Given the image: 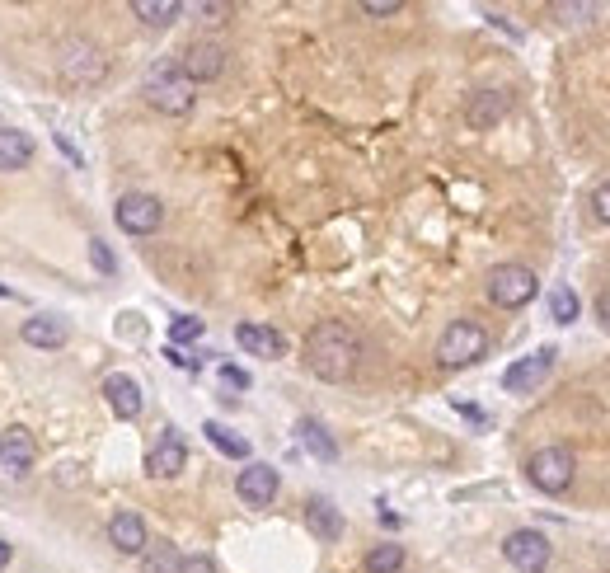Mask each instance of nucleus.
Instances as JSON below:
<instances>
[{"instance_id":"nucleus-32","label":"nucleus","mask_w":610,"mask_h":573,"mask_svg":"<svg viewBox=\"0 0 610 573\" xmlns=\"http://www.w3.org/2000/svg\"><path fill=\"white\" fill-rule=\"evenodd\" d=\"M221 381H226L230 390H249V372H240V367H230V362L221 367Z\"/></svg>"},{"instance_id":"nucleus-34","label":"nucleus","mask_w":610,"mask_h":573,"mask_svg":"<svg viewBox=\"0 0 610 573\" xmlns=\"http://www.w3.org/2000/svg\"><path fill=\"white\" fill-rule=\"evenodd\" d=\"M596 320H601V329L610 334V287H601V296H596Z\"/></svg>"},{"instance_id":"nucleus-21","label":"nucleus","mask_w":610,"mask_h":573,"mask_svg":"<svg viewBox=\"0 0 610 573\" xmlns=\"http://www.w3.org/2000/svg\"><path fill=\"white\" fill-rule=\"evenodd\" d=\"M296 437H301V447L315 456V461H338V442L329 437V428H324L320 419H301L296 423Z\"/></svg>"},{"instance_id":"nucleus-24","label":"nucleus","mask_w":610,"mask_h":573,"mask_svg":"<svg viewBox=\"0 0 610 573\" xmlns=\"http://www.w3.org/2000/svg\"><path fill=\"white\" fill-rule=\"evenodd\" d=\"M141 569H146V573H179V569H183L179 545H169V541L151 545V550L141 555Z\"/></svg>"},{"instance_id":"nucleus-20","label":"nucleus","mask_w":610,"mask_h":573,"mask_svg":"<svg viewBox=\"0 0 610 573\" xmlns=\"http://www.w3.org/2000/svg\"><path fill=\"white\" fill-rule=\"evenodd\" d=\"M305 527H310L315 541L329 545V541L343 536V512H338L329 498H310V503H305Z\"/></svg>"},{"instance_id":"nucleus-35","label":"nucleus","mask_w":610,"mask_h":573,"mask_svg":"<svg viewBox=\"0 0 610 573\" xmlns=\"http://www.w3.org/2000/svg\"><path fill=\"white\" fill-rule=\"evenodd\" d=\"M179 573H216L212 569V559H202V555H183V569Z\"/></svg>"},{"instance_id":"nucleus-10","label":"nucleus","mask_w":610,"mask_h":573,"mask_svg":"<svg viewBox=\"0 0 610 573\" xmlns=\"http://www.w3.org/2000/svg\"><path fill=\"white\" fill-rule=\"evenodd\" d=\"M33 461H38V447L24 428H5L0 433V480H29Z\"/></svg>"},{"instance_id":"nucleus-11","label":"nucleus","mask_w":610,"mask_h":573,"mask_svg":"<svg viewBox=\"0 0 610 573\" xmlns=\"http://www.w3.org/2000/svg\"><path fill=\"white\" fill-rule=\"evenodd\" d=\"M277 489H282V480H277V470L268 461H249L235 475V494H240V503H249V508H268L277 498Z\"/></svg>"},{"instance_id":"nucleus-1","label":"nucleus","mask_w":610,"mask_h":573,"mask_svg":"<svg viewBox=\"0 0 610 573\" xmlns=\"http://www.w3.org/2000/svg\"><path fill=\"white\" fill-rule=\"evenodd\" d=\"M357 362H362V343L343 320H320L305 334V367H310V376L338 386V381H348L357 372Z\"/></svg>"},{"instance_id":"nucleus-5","label":"nucleus","mask_w":610,"mask_h":573,"mask_svg":"<svg viewBox=\"0 0 610 573\" xmlns=\"http://www.w3.org/2000/svg\"><path fill=\"white\" fill-rule=\"evenodd\" d=\"M488 353V329L479 320H451L437 339V362L442 367H474Z\"/></svg>"},{"instance_id":"nucleus-36","label":"nucleus","mask_w":610,"mask_h":573,"mask_svg":"<svg viewBox=\"0 0 610 573\" xmlns=\"http://www.w3.org/2000/svg\"><path fill=\"white\" fill-rule=\"evenodd\" d=\"M165 357H169V362H174V367H183V372H193V367H198V362H193V357H183L179 348H174V343H169V348H165Z\"/></svg>"},{"instance_id":"nucleus-16","label":"nucleus","mask_w":610,"mask_h":573,"mask_svg":"<svg viewBox=\"0 0 610 573\" xmlns=\"http://www.w3.org/2000/svg\"><path fill=\"white\" fill-rule=\"evenodd\" d=\"M104 400H108V409H113L118 419H127V423L141 419V409H146V395H141V386L127 372L104 376Z\"/></svg>"},{"instance_id":"nucleus-28","label":"nucleus","mask_w":610,"mask_h":573,"mask_svg":"<svg viewBox=\"0 0 610 573\" xmlns=\"http://www.w3.org/2000/svg\"><path fill=\"white\" fill-rule=\"evenodd\" d=\"M90 264L104 273V278H113L118 273V259H113V249H108V240H99V235H90Z\"/></svg>"},{"instance_id":"nucleus-25","label":"nucleus","mask_w":610,"mask_h":573,"mask_svg":"<svg viewBox=\"0 0 610 573\" xmlns=\"http://www.w3.org/2000/svg\"><path fill=\"white\" fill-rule=\"evenodd\" d=\"M399 569H404V545L385 541L366 550V573H399Z\"/></svg>"},{"instance_id":"nucleus-26","label":"nucleus","mask_w":610,"mask_h":573,"mask_svg":"<svg viewBox=\"0 0 610 573\" xmlns=\"http://www.w3.org/2000/svg\"><path fill=\"white\" fill-rule=\"evenodd\" d=\"M549 315H554V325H573L582 315L578 292H573V287H554V292H549Z\"/></svg>"},{"instance_id":"nucleus-31","label":"nucleus","mask_w":610,"mask_h":573,"mask_svg":"<svg viewBox=\"0 0 610 573\" xmlns=\"http://www.w3.org/2000/svg\"><path fill=\"white\" fill-rule=\"evenodd\" d=\"M362 15H376V19L399 15V0H362Z\"/></svg>"},{"instance_id":"nucleus-9","label":"nucleus","mask_w":610,"mask_h":573,"mask_svg":"<svg viewBox=\"0 0 610 573\" xmlns=\"http://www.w3.org/2000/svg\"><path fill=\"white\" fill-rule=\"evenodd\" d=\"M503 559L517 573H545L549 569V541H545V531H535V527L512 531V536L503 541Z\"/></svg>"},{"instance_id":"nucleus-17","label":"nucleus","mask_w":610,"mask_h":573,"mask_svg":"<svg viewBox=\"0 0 610 573\" xmlns=\"http://www.w3.org/2000/svg\"><path fill=\"white\" fill-rule=\"evenodd\" d=\"M235 343H240L249 357H268V362L287 353V339H282L277 329L259 325V320H244V325H235Z\"/></svg>"},{"instance_id":"nucleus-2","label":"nucleus","mask_w":610,"mask_h":573,"mask_svg":"<svg viewBox=\"0 0 610 573\" xmlns=\"http://www.w3.org/2000/svg\"><path fill=\"white\" fill-rule=\"evenodd\" d=\"M141 94H146V104L155 113H169V118H183V113L198 104V85L183 76L179 62H155L141 80Z\"/></svg>"},{"instance_id":"nucleus-37","label":"nucleus","mask_w":610,"mask_h":573,"mask_svg":"<svg viewBox=\"0 0 610 573\" xmlns=\"http://www.w3.org/2000/svg\"><path fill=\"white\" fill-rule=\"evenodd\" d=\"M456 409H460V414H465L470 423H488V414H484V409H474V404H456Z\"/></svg>"},{"instance_id":"nucleus-19","label":"nucleus","mask_w":610,"mask_h":573,"mask_svg":"<svg viewBox=\"0 0 610 573\" xmlns=\"http://www.w3.org/2000/svg\"><path fill=\"white\" fill-rule=\"evenodd\" d=\"M38 146H33L29 132L19 127H0V174H15V170H29Z\"/></svg>"},{"instance_id":"nucleus-8","label":"nucleus","mask_w":610,"mask_h":573,"mask_svg":"<svg viewBox=\"0 0 610 573\" xmlns=\"http://www.w3.org/2000/svg\"><path fill=\"white\" fill-rule=\"evenodd\" d=\"M554 362H559L554 348H535V353L517 357V362L503 372V390H512V395H531V390H540L549 376H554Z\"/></svg>"},{"instance_id":"nucleus-7","label":"nucleus","mask_w":610,"mask_h":573,"mask_svg":"<svg viewBox=\"0 0 610 573\" xmlns=\"http://www.w3.org/2000/svg\"><path fill=\"white\" fill-rule=\"evenodd\" d=\"M113 221L127 235H155L165 226V202L155 193H122L118 207H113Z\"/></svg>"},{"instance_id":"nucleus-12","label":"nucleus","mask_w":610,"mask_h":573,"mask_svg":"<svg viewBox=\"0 0 610 573\" xmlns=\"http://www.w3.org/2000/svg\"><path fill=\"white\" fill-rule=\"evenodd\" d=\"M226 57H230V52L221 43H202V38H198V43L183 47L179 71L193 80V85H207V80H216L221 71H226Z\"/></svg>"},{"instance_id":"nucleus-38","label":"nucleus","mask_w":610,"mask_h":573,"mask_svg":"<svg viewBox=\"0 0 610 573\" xmlns=\"http://www.w3.org/2000/svg\"><path fill=\"white\" fill-rule=\"evenodd\" d=\"M10 559H15V545H10V541H0V573L10 569Z\"/></svg>"},{"instance_id":"nucleus-4","label":"nucleus","mask_w":610,"mask_h":573,"mask_svg":"<svg viewBox=\"0 0 610 573\" xmlns=\"http://www.w3.org/2000/svg\"><path fill=\"white\" fill-rule=\"evenodd\" d=\"M573 475H578V456L564 447V442H549L526 461V480L540 489V494H568L573 489Z\"/></svg>"},{"instance_id":"nucleus-18","label":"nucleus","mask_w":610,"mask_h":573,"mask_svg":"<svg viewBox=\"0 0 610 573\" xmlns=\"http://www.w3.org/2000/svg\"><path fill=\"white\" fill-rule=\"evenodd\" d=\"M19 339L29 343V348H61V343L71 339V329H66V320L61 315H29L24 325H19Z\"/></svg>"},{"instance_id":"nucleus-23","label":"nucleus","mask_w":610,"mask_h":573,"mask_svg":"<svg viewBox=\"0 0 610 573\" xmlns=\"http://www.w3.org/2000/svg\"><path fill=\"white\" fill-rule=\"evenodd\" d=\"M132 15L141 24H151V29H165V24H174L183 15V5L179 0H132Z\"/></svg>"},{"instance_id":"nucleus-27","label":"nucleus","mask_w":610,"mask_h":573,"mask_svg":"<svg viewBox=\"0 0 610 573\" xmlns=\"http://www.w3.org/2000/svg\"><path fill=\"white\" fill-rule=\"evenodd\" d=\"M193 339H202V320L198 315H174L169 320V343L179 348V343H193Z\"/></svg>"},{"instance_id":"nucleus-30","label":"nucleus","mask_w":610,"mask_h":573,"mask_svg":"<svg viewBox=\"0 0 610 573\" xmlns=\"http://www.w3.org/2000/svg\"><path fill=\"white\" fill-rule=\"evenodd\" d=\"M592 212H596V221H606V226H610V179L592 193Z\"/></svg>"},{"instance_id":"nucleus-3","label":"nucleus","mask_w":610,"mask_h":573,"mask_svg":"<svg viewBox=\"0 0 610 573\" xmlns=\"http://www.w3.org/2000/svg\"><path fill=\"white\" fill-rule=\"evenodd\" d=\"M57 76L71 90H94L108 80V52L90 38H66L57 47Z\"/></svg>"},{"instance_id":"nucleus-29","label":"nucleus","mask_w":610,"mask_h":573,"mask_svg":"<svg viewBox=\"0 0 610 573\" xmlns=\"http://www.w3.org/2000/svg\"><path fill=\"white\" fill-rule=\"evenodd\" d=\"M554 10H559L568 24H587V19H596V5H554Z\"/></svg>"},{"instance_id":"nucleus-22","label":"nucleus","mask_w":610,"mask_h":573,"mask_svg":"<svg viewBox=\"0 0 610 573\" xmlns=\"http://www.w3.org/2000/svg\"><path fill=\"white\" fill-rule=\"evenodd\" d=\"M202 433H207V442H212L221 456H230V461H249V442H244L235 428H226V423H202Z\"/></svg>"},{"instance_id":"nucleus-6","label":"nucleus","mask_w":610,"mask_h":573,"mask_svg":"<svg viewBox=\"0 0 610 573\" xmlns=\"http://www.w3.org/2000/svg\"><path fill=\"white\" fill-rule=\"evenodd\" d=\"M484 292H488V301H493V306L521 310V306H531V301H535L540 278H535L526 264H498V268H488Z\"/></svg>"},{"instance_id":"nucleus-14","label":"nucleus","mask_w":610,"mask_h":573,"mask_svg":"<svg viewBox=\"0 0 610 573\" xmlns=\"http://www.w3.org/2000/svg\"><path fill=\"white\" fill-rule=\"evenodd\" d=\"M183 465H188V447H183L179 428H165L160 442L151 447V456H146V475H155V480H174Z\"/></svg>"},{"instance_id":"nucleus-15","label":"nucleus","mask_w":610,"mask_h":573,"mask_svg":"<svg viewBox=\"0 0 610 573\" xmlns=\"http://www.w3.org/2000/svg\"><path fill=\"white\" fill-rule=\"evenodd\" d=\"M507 109H512L507 90H474L470 99H465V123H470L474 132H488V127L503 123Z\"/></svg>"},{"instance_id":"nucleus-13","label":"nucleus","mask_w":610,"mask_h":573,"mask_svg":"<svg viewBox=\"0 0 610 573\" xmlns=\"http://www.w3.org/2000/svg\"><path fill=\"white\" fill-rule=\"evenodd\" d=\"M108 545L118 550V555H146L151 550V536H146V522H141V512L122 508L108 517Z\"/></svg>"},{"instance_id":"nucleus-33","label":"nucleus","mask_w":610,"mask_h":573,"mask_svg":"<svg viewBox=\"0 0 610 573\" xmlns=\"http://www.w3.org/2000/svg\"><path fill=\"white\" fill-rule=\"evenodd\" d=\"M198 15H202V19H226V15H230V5H226V0H202Z\"/></svg>"}]
</instances>
